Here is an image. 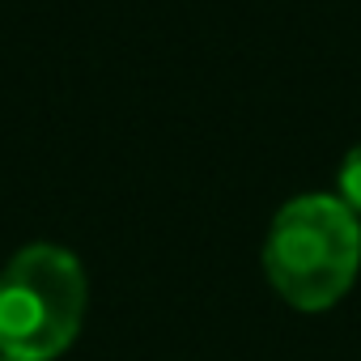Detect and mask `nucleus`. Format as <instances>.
<instances>
[{
    "instance_id": "7ed1b4c3",
    "label": "nucleus",
    "mask_w": 361,
    "mask_h": 361,
    "mask_svg": "<svg viewBox=\"0 0 361 361\" xmlns=\"http://www.w3.org/2000/svg\"><path fill=\"white\" fill-rule=\"evenodd\" d=\"M336 188H340V200L361 217V145H357V149H348V157L340 161Z\"/></svg>"
},
{
    "instance_id": "20e7f679",
    "label": "nucleus",
    "mask_w": 361,
    "mask_h": 361,
    "mask_svg": "<svg viewBox=\"0 0 361 361\" xmlns=\"http://www.w3.org/2000/svg\"><path fill=\"white\" fill-rule=\"evenodd\" d=\"M0 361H9V357H0Z\"/></svg>"
},
{
    "instance_id": "f03ea898",
    "label": "nucleus",
    "mask_w": 361,
    "mask_h": 361,
    "mask_svg": "<svg viewBox=\"0 0 361 361\" xmlns=\"http://www.w3.org/2000/svg\"><path fill=\"white\" fill-rule=\"evenodd\" d=\"M90 281L73 251L56 243L22 247L0 272V357L56 361L81 336Z\"/></svg>"
},
{
    "instance_id": "f257e3e1",
    "label": "nucleus",
    "mask_w": 361,
    "mask_h": 361,
    "mask_svg": "<svg viewBox=\"0 0 361 361\" xmlns=\"http://www.w3.org/2000/svg\"><path fill=\"white\" fill-rule=\"evenodd\" d=\"M357 268L361 221L340 196H298L272 217L264 238V272L293 310H331L353 289Z\"/></svg>"
}]
</instances>
